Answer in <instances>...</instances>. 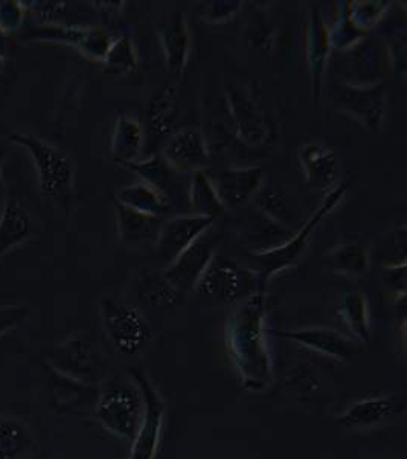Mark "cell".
<instances>
[{"mask_svg": "<svg viewBox=\"0 0 407 459\" xmlns=\"http://www.w3.org/2000/svg\"><path fill=\"white\" fill-rule=\"evenodd\" d=\"M2 65H4V58L0 56V69H2Z\"/></svg>", "mask_w": 407, "mask_h": 459, "instance_id": "cell-41", "label": "cell"}, {"mask_svg": "<svg viewBox=\"0 0 407 459\" xmlns=\"http://www.w3.org/2000/svg\"><path fill=\"white\" fill-rule=\"evenodd\" d=\"M128 169L143 178V184L150 185L152 188L156 189L159 195H162L169 204H176L174 199L182 195L180 191V182L176 180L178 174L176 169H171L162 156L147 159V160H134L132 164L126 165Z\"/></svg>", "mask_w": 407, "mask_h": 459, "instance_id": "cell-23", "label": "cell"}, {"mask_svg": "<svg viewBox=\"0 0 407 459\" xmlns=\"http://www.w3.org/2000/svg\"><path fill=\"white\" fill-rule=\"evenodd\" d=\"M334 100L343 112L356 117L369 132H382L387 102L386 89L382 84H339L334 92Z\"/></svg>", "mask_w": 407, "mask_h": 459, "instance_id": "cell-9", "label": "cell"}, {"mask_svg": "<svg viewBox=\"0 0 407 459\" xmlns=\"http://www.w3.org/2000/svg\"><path fill=\"white\" fill-rule=\"evenodd\" d=\"M28 36L39 40L63 41L75 47L92 60H101L106 56L110 39L101 28H78V26L45 25L30 28Z\"/></svg>", "mask_w": 407, "mask_h": 459, "instance_id": "cell-12", "label": "cell"}, {"mask_svg": "<svg viewBox=\"0 0 407 459\" xmlns=\"http://www.w3.org/2000/svg\"><path fill=\"white\" fill-rule=\"evenodd\" d=\"M264 284L260 272L249 271L230 261L214 258L195 290L226 304H234L249 299Z\"/></svg>", "mask_w": 407, "mask_h": 459, "instance_id": "cell-5", "label": "cell"}, {"mask_svg": "<svg viewBox=\"0 0 407 459\" xmlns=\"http://www.w3.org/2000/svg\"><path fill=\"white\" fill-rule=\"evenodd\" d=\"M299 164L307 184L326 188L334 184L339 171L336 152L325 143H307L299 152Z\"/></svg>", "mask_w": 407, "mask_h": 459, "instance_id": "cell-19", "label": "cell"}, {"mask_svg": "<svg viewBox=\"0 0 407 459\" xmlns=\"http://www.w3.org/2000/svg\"><path fill=\"white\" fill-rule=\"evenodd\" d=\"M25 8L21 2H0V30L10 34L16 31L23 22Z\"/></svg>", "mask_w": 407, "mask_h": 459, "instance_id": "cell-36", "label": "cell"}, {"mask_svg": "<svg viewBox=\"0 0 407 459\" xmlns=\"http://www.w3.org/2000/svg\"><path fill=\"white\" fill-rule=\"evenodd\" d=\"M162 159L178 173H194L209 164L208 143L202 133L186 128L176 133L163 148Z\"/></svg>", "mask_w": 407, "mask_h": 459, "instance_id": "cell-14", "label": "cell"}, {"mask_svg": "<svg viewBox=\"0 0 407 459\" xmlns=\"http://www.w3.org/2000/svg\"><path fill=\"white\" fill-rule=\"evenodd\" d=\"M293 342L310 348L313 351L321 352L341 362L356 358L360 352V345L351 339L343 336L336 330L325 327L300 328L285 333Z\"/></svg>", "mask_w": 407, "mask_h": 459, "instance_id": "cell-17", "label": "cell"}, {"mask_svg": "<svg viewBox=\"0 0 407 459\" xmlns=\"http://www.w3.org/2000/svg\"><path fill=\"white\" fill-rule=\"evenodd\" d=\"M215 220L195 214H182L163 221L154 247L160 260L171 264L200 235L211 230Z\"/></svg>", "mask_w": 407, "mask_h": 459, "instance_id": "cell-11", "label": "cell"}, {"mask_svg": "<svg viewBox=\"0 0 407 459\" xmlns=\"http://www.w3.org/2000/svg\"><path fill=\"white\" fill-rule=\"evenodd\" d=\"M49 363L58 373L80 382H95L104 373V359L93 343L82 337L69 339L54 348Z\"/></svg>", "mask_w": 407, "mask_h": 459, "instance_id": "cell-10", "label": "cell"}, {"mask_svg": "<svg viewBox=\"0 0 407 459\" xmlns=\"http://www.w3.org/2000/svg\"><path fill=\"white\" fill-rule=\"evenodd\" d=\"M331 49V28L324 21L321 11L313 8L307 37V63L313 82V97L316 101L321 97L322 82L330 62Z\"/></svg>", "mask_w": 407, "mask_h": 459, "instance_id": "cell-15", "label": "cell"}, {"mask_svg": "<svg viewBox=\"0 0 407 459\" xmlns=\"http://www.w3.org/2000/svg\"><path fill=\"white\" fill-rule=\"evenodd\" d=\"M159 41L165 56V66L169 75L184 74L191 51V31L184 13H171L163 17L158 26Z\"/></svg>", "mask_w": 407, "mask_h": 459, "instance_id": "cell-13", "label": "cell"}, {"mask_svg": "<svg viewBox=\"0 0 407 459\" xmlns=\"http://www.w3.org/2000/svg\"><path fill=\"white\" fill-rule=\"evenodd\" d=\"M106 71L112 74H128L136 71L138 67V56L133 45L132 37L121 36L117 40L112 41L106 56L102 58Z\"/></svg>", "mask_w": 407, "mask_h": 459, "instance_id": "cell-33", "label": "cell"}, {"mask_svg": "<svg viewBox=\"0 0 407 459\" xmlns=\"http://www.w3.org/2000/svg\"><path fill=\"white\" fill-rule=\"evenodd\" d=\"M10 49V41H8V34L0 30V56L5 58L6 52Z\"/></svg>", "mask_w": 407, "mask_h": 459, "instance_id": "cell-39", "label": "cell"}, {"mask_svg": "<svg viewBox=\"0 0 407 459\" xmlns=\"http://www.w3.org/2000/svg\"><path fill=\"white\" fill-rule=\"evenodd\" d=\"M5 147H0V191L4 186V160H5Z\"/></svg>", "mask_w": 407, "mask_h": 459, "instance_id": "cell-40", "label": "cell"}, {"mask_svg": "<svg viewBox=\"0 0 407 459\" xmlns=\"http://www.w3.org/2000/svg\"><path fill=\"white\" fill-rule=\"evenodd\" d=\"M163 220L153 215L141 214L127 206L117 204V238L123 245L134 246L154 243Z\"/></svg>", "mask_w": 407, "mask_h": 459, "instance_id": "cell-21", "label": "cell"}, {"mask_svg": "<svg viewBox=\"0 0 407 459\" xmlns=\"http://www.w3.org/2000/svg\"><path fill=\"white\" fill-rule=\"evenodd\" d=\"M346 191H348V184L346 182L337 185L336 188L331 189L330 193L326 195L321 206L313 212L310 219L307 220L306 225L300 228L299 232L291 240L287 241L285 245L278 246V247L265 250L263 254H256L255 255V258L260 260L261 264H263L260 275L264 282L269 280L270 276L276 275V273L289 269L290 265L295 264L296 261L299 260L316 228L321 225L331 211L337 208V204H341L343 195H346Z\"/></svg>", "mask_w": 407, "mask_h": 459, "instance_id": "cell-4", "label": "cell"}, {"mask_svg": "<svg viewBox=\"0 0 407 459\" xmlns=\"http://www.w3.org/2000/svg\"><path fill=\"white\" fill-rule=\"evenodd\" d=\"M32 447V437L25 424L0 417V459H23Z\"/></svg>", "mask_w": 407, "mask_h": 459, "instance_id": "cell-28", "label": "cell"}, {"mask_svg": "<svg viewBox=\"0 0 407 459\" xmlns=\"http://www.w3.org/2000/svg\"><path fill=\"white\" fill-rule=\"evenodd\" d=\"M389 5V2H350V16L359 30L367 32L383 21Z\"/></svg>", "mask_w": 407, "mask_h": 459, "instance_id": "cell-34", "label": "cell"}, {"mask_svg": "<svg viewBox=\"0 0 407 459\" xmlns=\"http://www.w3.org/2000/svg\"><path fill=\"white\" fill-rule=\"evenodd\" d=\"M339 316L345 322L348 330L354 334L357 341H369V316H368V299L361 291H351L343 296Z\"/></svg>", "mask_w": 407, "mask_h": 459, "instance_id": "cell-30", "label": "cell"}, {"mask_svg": "<svg viewBox=\"0 0 407 459\" xmlns=\"http://www.w3.org/2000/svg\"><path fill=\"white\" fill-rule=\"evenodd\" d=\"M243 4L241 2H211L209 8L204 11V19L209 23H221V22H228L229 19L239 13Z\"/></svg>", "mask_w": 407, "mask_h": 459, "instance_id": "cell-37", "label": "cell"}, {"mask_svg": "<svg viewBox=\"0 0 407 459\" xmlns=\"http://www.w3.org/2000/svg\"><path fill=\"white\" fill-rule=\"evenodd\" d=\"M30 315V308L26 306L0 307V336L6 332L16 328L23 319Z\"/></svg>", "mask_w": 407, "mask_h": 459, "instance_id": "cell-38", "label": "cell"}, {"mask_svg": "<svg viewBox=\"0 0 407 459\" xmlns=\"http://www.w3.org/2000/svg\"><path fill=\"white\" fill-rule=\"evenodd\" d=\"M263 179H264V173H263V169H256V167L229 169L221 171L214 186L221 204H223L224 210L226 208H241L246 204H249L250 200L260 193Z\"/></svg>", "mask_w": 407, "mask_h": 459, "instance_id": "cell-16", "label": "cell"}, {"mask_svg": "<svg viewBox=\"0 0 407 459\" xmlns=\"http://www.w3.org/2000/svg\"><path fill=\"white\" fill-rule=\"evenodd\" d=\"M117 204L127 206L130 210L141 212V214L153 215L162 219L163 215L169 214L173 210V204L159 195L156 189L150 185L141 182L133 184L119 189L117 195Z\"/></svg>", "mask_w": 407, "mask_h": 459, "instance_id": "cell-24", "label": "cell"}, {"mask_svg": "<svg viewBox=\"0 0 407 459\" xmlns=\"http://www.w3.org/2000/svg\"><path fill=\"white\" fill-rule=\"evenodd\" d=\"M264 287L241 302L229 317L226 342L230 356L238 368L247 388H264L269 382L270 363L267 332H265Z\"/></svg>", "mask_w": 407, "mask_h": 459, "instance_id": "cell-1", "label": "cell"}, {"mask_svg": "<svg viewBox=\"0 0 407 459\" xmlns=\"http://www.w3.org/2000/svg\"><path fill=\"white\" fill-rule=\"evenodd\" d=\"M336 25L331 30V45L333 49L346 51L357 47L367 32L359 30L350 16V2H339L337 4Z\"/></svg>", "mask_w": 407, "mask_h": 459, "instance_id": "cell-32", "label": "cell"}, {"mask_svg": "<svg viewBox=\"0 0 407 459\" xmlns=\"http://www.w3.org/2000/svg\"><path fill=\"white\" fill-rule=\"evenodd\" d=\"M133 287L138 296L152 306H178L184 298L182 293H178L169 284L167 278L163 276V272L154 271V269L139 271L138 276H134Z\"/></svg>", "mask_w": 407, "mask_h": 459, "instance_id": "cell-27", "label": "cell"}, {"mask_svg": "<svg viewBox=\"0 0 407 459\" xmlns=\"http://www.w3.org/2000/svg\"><path fill=\"white\" fill-rule=\"evenodd\" d=\"M382 51L376 47V43H369L368 47L360 48L359 58H360V69L359 75L365 82H372L382 74Z\"/></svg>", "mask_w": 407, "mask_h": 459, "instance_id": "cell-35", "label": "cell"}, {"mask_svg": "<svg viewBox=\"0 0 407 459\" xmlns=\"http://www.w3.org/2000/svg\"><path fill=\"white\" fill-rule=\"evenodd\" d=\"M102 330L117 351L134 356L153 341V332L138 307L117 295L104 296L100 304Z\"/></svg>", "mask_w": 407, "mask_h": 459, "instance_id": "cell-3", "label": "cell"}, {"mask_svg": "<svg viewBox=\"0 0 407 459\" xmlns=\"http://www.w3.org/2000/svg\"><path fill=\"white\" fill-rule=\"evenodd\" d=\"M130 376L143 394V415L138 434L133 439L132 452L128 459H154L165 419V403L154 388L153 383L148 380L143 371L132 368Z\"/></svg>", "mask_w": 407, "mask_h": 459, "instance_id": "cell-8", "label": "cell"}, {"mask_svg": "<svg viewBox=\"0 0 407 459\" xmlns=\"http://www.w3.org/2000/svg\"><path fill=\"white\" fill-rule=\"evenodd\" d=\"M143 403L136 386L110 385L98 400L97 417L112 434L134 439L143 421Z\"/></svg>", "mask_w": 407, "mask_h": 459, "instance_id": "cell-6", "label": "cell"}, {"mask_svg": "<svg viewBox=\"0 0 407 459\" xmlns=\"http://www.w3.org/2000/svg\"><path fill=\"white\" fill-rule=\"evenodd\" d=\"M219 245V237L211 230H206L169 264L163 271V276L178 293H191L197 289L200 280L214 260Z\"/></svg>", "mask_w": 407, "mask_h": 459, "instance_id": "cell-7", "label": "cell"}, {"mask_svg": "<svg viewBox=\"0 0 407 459\" xmlns=\"http://www.w3.org/2000/svg\"><path fill=\"white\" fill-rule=\"evenodd\" d=\"M229 100L235 123L238 127L239 138L250 145H256L261 143V141H264L269 134V123L265 117H263V113L250 95L238 87H232Z\"/></svg>", "mask_w": 407, "mask_h": 459, "instance_id": "cell-20", "label": "cell"}, {"mask_svg": "<svg viewBox=\"0 0 407 459\" xmlns=\"http://www.w3.org/2000/svg\"><path fill=\"white\" fill-rule=\"evenodd\" d=\"M188 206L191 214L217 220L224 212V206L215 191L214 182L204 169L191 173L188 185Z\"/></svg>", "mask_w": 407, "mask_h": 459, "instance_id": "cell-26", "label": "cell"}, {"mask_svg": "<svg viewBox=\"0 0 407 459\" xmlns=\"http://www.w3.org/2000/svg\"><path fill=\"white\" fill-rule=\"evenodd\" d=\"M10 141L25 148L36 167L41 193L62 210H71L75 188V167L60 148L30 133H13Z\"/></svg>", "mask_w": 407, "mask_h": 459, "instance_id": "cell-2", "label": "cell"}, {"mask_svg": "<svg viewBox=\"0 0 407 459\" xmlns=\"http://www.w3.org/2000/svg\"><path fill=\"white\" fill-rule=\"evenodd\" d=\"M403 404L395 397L365 398L339 417V424L345 428H369L382 423L392 415L400 412Z\"/></svg>", "mask_w": 407, "mask_h": 459, "instance_id": "cell-22", "label": "cell"}, {"mask_svg": "<svg viewBox=\"0 0 407 459\" xmlns=\"http://www.w3.org/2000/svg\"><path fill=\"white\" fill-rule=\"evenodd\" d=\"M143 126L132 117H119L115 123L112 133L110 152L117 164H132L138 160L141 148H143Z\"/></svg>", "mask_w": 407, "mask_h": 459, "instance_id": "cell-25", "label": "cell"}, {"mask_svg": "<svg viewBox=\"0 0 407 459\" xmlns=\"http://www.w3.org/2000/svg\"><path fill=\"white\" fill-rule=\"evenodd\" d=\"M36 230V221L23 200L19 195H8L0 215V258L28 240Z\"/></svg>", "mask_w": 407, "mask_h": 459, "instance_id": "cell-18", "label": "cell"}, {"mask_svg": "<svg viewBox=\"0 0 407 459\" xmlns=\"http://www.w3.org/2000/svg\"><path fill=\"white\" fill-rule=\"evenodd\" d=\"M178 121V91L176 87H167L156 100H154L150 113H148V126L156 138H162L173 132Z\"/></svg>", "mask_w": 407, "mask_h": 459, "instance_id": "cell-29", "label": "cell"}, {"mask_svg": "<svg viewBox=\"0 0 407 459\" xmlns=\"http://www.w3.org/2000/svg\"><path fill=\"white\" fill-rule=\"evenodd\" d=\"M326 260L337 272L359 276L365 273L369 267V250L363 243H348L330 250Z\"/></svg>", "mask_w": 407, "mask_h": 459, "instance_id": "cell-31", "label": "cell"}]
</instances>
